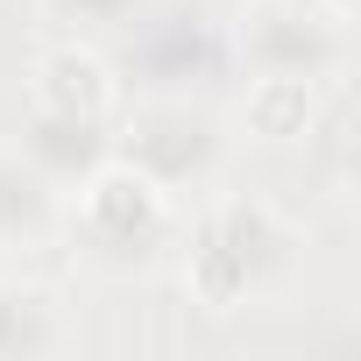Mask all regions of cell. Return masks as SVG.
Masks as SVG:
<instances>
[{
    "label": "cell",
    "mask_w": 361,
    "mask_h": 361,
    "mask_svg": "<svg viewBox=\"0 0 361 361\" xmlns=\"http://www.w3.org/2000/svg\"><path fill=\"white\" fill-rule=\"evenodd\" d=\"M29 92H36V106H43L50 121H64V128H92V121L114 114L121 78H114V64H106L99 50H85V43H57V50L36 57Z\"/></svg>",
    "instance_id": "cell-1"
},
{
    "label": "cell",
    "mask_w": 361,
    "mask_h": 361,
    "mask_svg": "<svg viewBox=\"0 0 361 361\" xmlns=\"http://www.w3.org/2000/svg\"><path fill=\"white\" fill-rule=\"evenodd\" d=\"M163 213H170L163 185H156L149 170H135V163H106L92 185L78 192V220L92 234H106V241H135V234L163 227Z\"/></svg>",
    "instance_id": "cell-2"
},
{
    "label": "cell",
    "mask_w": 361,
    "mask_h": 361,
    "mask_svg": "<svg viewBox=\"0 0 361 361\" xmlns=\"http://www.w3.org/2000/svg\"><path fill=\"white\" fill-rule=\"evenodd\" d=\"M312 121H319V85H312L305 71H262V78L248 85V99H241L248 142H269V149L305 142Z\"/></svg>",
    "instance_id": "cell-3"
}]
</instances>
